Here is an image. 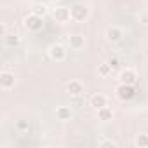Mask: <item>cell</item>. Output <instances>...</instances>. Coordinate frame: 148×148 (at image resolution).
Wrapping results in <instances>:
<instances>
[{
	"instance_id": "obj_13",
	"label": "cell",
	"mask_w": 148,
	"mask_h": 148,
	"mask_svg": "<svg viewBox=\"0 0 148 148\" xmlns=\"http://www.w3.org/2000/svg\"><path fill=\"white\" fill-rule=\"evenodd\" d=\"M4 44H5V47L14 49V47H18V45L21 44V37H19L18 33H7V35L4 37Z\"/></svg>"
},
{
	"instance_id": "obj_5",
	"label": "cell",
	"mask_w": 148,
	"mask_h": 148,
	"mask_svg": "<svg viewBox=\"0 0 148 148\" xmlns=\"http://www.w3.org/2000/svg\"><path fill=\"white\" fill-rule=\"evenodd\" d=\"M16 86V75L9 70H2L0 71V87L4 91H9Z\"/></svg>"
},
{
	"instance_id": "obj_10",
	"label": "cell",
	"mask_w": 148,
	"mask_h": 148,
	"mask_svg": "<svg viewBox=\"0 0 148 148\" xmlns=\"http://www.w3.org/2000/svg\"><path fill=\"white\" fill-rule=\"evenodd\" d=\"M68 45H70V49H73V51H80V49H84V45H86V38H84L82 35H79V33L70 35V37H68Z\"/></svg>"
},
{
	"instance_id": "obj_8",
	"label": "cell",
	"mask_w": 148,
	"mask_h": 148,
	"mask_svg": "<svg viewBox=\"0 0 148 148\" xmlns=\"http://www.w3.org/2000/svg\"><path fill=\"white\" fill-rule=\"evenodd\" d=\"M105 37H106V40H108L110 44H117V42L122 40L124 32H122L119 26H108L106 32H105Z\"/></svg>"
},
{
	"instance_id": "obj_12",
	"label": "cell",
	"mask_w": 148,
	"mask_h": 148,
	"mask_svg": "<svg viewBox=\"0 0 148 148\" xmlns=\"http://www.w3.org/2000/svg\"><path fill=\"white\" fill-rule=\"evenodd\" d=\"M89 105L98 110V108H101V106H106V105H108V99H106L105 94H92L91 99H89Z\"/></svg>"
},
{
	"instance_id": "obj_2",
	"label": "cell",
	"mask_w": 148,
	"mask_h": 148,
	"mask_svg": "<svg viewBox=\"0 0 148 148\" xmlns=\"http://www.w3.org/2000/svg\"><path fill=\"white\" fill-rule=\"evenodd\" d=\"M115 94H117V98L120 101H131L136 96V89H134V86H129V84H122L120 82L117 86V89H115Z\"/></svg>"
},
{
	"instance_id": "obj_4",
	"label": "cell",
	"mask_w": 148,
	"mask_h": 148,
	"mask_svg": "<svg viewBox=\"0 0 148 148\" xmlns=\"http://www.w3.org/2000/svg\"><path fill=\"white\" fill-rule=\"evenodd\" d=\"M47 54H49V58H51L52 61H56V63H61V61L66 59V49H64L61 44H52V45L47 49Z\"/></svg>"
},
{
	"instance_id": "obj_15",
	"label": "cell",
	"mask_w": 148,
	"mask_h": 148,
	"mask_svg": "<svg viewBox=\"0 0 148 148\" xmlns=\"http://www.w3.org/2000/svg\"><path fill=\"white\" fill-rule=\"evenodd\" d=\"M32 12L37 14V16H40V18H45L47 12H49V7L45 4H42V2H37V4L32 5Z\"/></svg>"
},
{
	"instance_id": "obj_17",
	"label": "cell",
	"mask_w": 148,
	"mask_h": 148,
	"mask_svg": "<svg viewBox=\"0 0 148 148\" xmlns=\"http://www.w3.org/2000/svg\"><path fill=\"white\" fill-rule=\"evenodd\" d=\"M134 145L138 146V148H148V134H138L136 136V139H134Z\"/></svg>"
},
{
	"instance_id": "obj_9",
	"label": "cell",
	"mask_w": 148,
	"mask_h": 148,
	"mask_svg": "<svg viewBox=\"0 0 148 148\" xmlns=\"http://www.w3.org/2000/svg\"><path fill=\"white\" fill-rule=\"evenodd\" d=\"M66 92H68L70 96L79 98V96L84 94V84H82L80 80H70L68 86H66Z\"/></svg>"
},
{
	"instance_id": "obj_7",
	"label": "cell",
	"mask_w": 148,
	"mask_h": 148,
	"mask_svg": "<svg viewBox=\"0 0 148 148\" xmlns=\"http://www.w3.org/2000/svg\"><path fill=\"white\" fill-rule=\"evenodd\" d=\"M52 18L56 19V23L64 25V23H68V21L71 19V14H70V9H68V7H64V5H58V7L52 9Z\"/></svg>"
},
{
	"instance_id": "obj_21",
	"label": "cell",
	"mask_w": 148,
	"mask_h": 148,
	"mask_svg": "<svg viewBox=\"0 0 148 148\" xmlns=\"http://www.w3.org/2000/svg\"><path fill=\"white\" fill-rule=\"evenodd\" d=\"M0 32H2V37H5L9 32H7V25L5 23H2V25H0Z\"/></svg>"
},
{
	"instance_id": "obj_16",
	"label": "cell",
	"mask_w": 148,
	"mask_h": 148,
	"mask_svg": "<svg viewBox=\"0 0 148 148\" xmlns=\"http://www.w3.org/2000/svg\"><path fill=\"white\" fill-rule=\"evenodd\" d=\"M112 73H113V68L110 66V63H101V64L98 66V75H99L101 79H108Z\"/></svg>"
},
{
	"instance_id": "obj_19",
	"label": "cell",
	"mask_w": 148,
	"mask_h": 148,
	"mask_svg": "<svg viewBox=\"0 0 148 148\" xmlns=\"http://www.w3.org/2000/svg\"><path fill=\"white\" fill-rule=\"evenodd\" d=\"M98 145H99V146H117V143L112 141V139H99Z\"/></svg>"
},
{
	"instance_id": "obj_11",
	"label": "cell",
	"mask_w": 148,
	"mask_h": 148,
	"mask_svg": "<svg viewBox=\"0 0 148 148\" xmlns=\"http://www.w3.org/2000/svg\"><path fill=\"white\" fill-rule=\"evenodd\" d=\"M96 117H98V120H101V122H110L112 119H113V110L106 105V106H101V108H98L96 110Z\"/></svg>"
},
{
	"instance_id": "obj_20",
	"label": "cell",
	"mask_w": 148,
	"mask_h": 148,
	"mask_svg": "<svg viewBox=\"0 0 148 148\" xmlns=\"http://www.w3.org/2000/svg\"><path fill=\"white\" fill-rule=\"evenodd\" d=\"M108 63H110V66H112V68H113V71H115V70H117V68H119V64H120V61H119V59H117V58H112V59H110V61H108Z\"/></svg>"
},
{
	"instance_id": "obj_1",
	"label": "cell",
	"mask_w": 148,
	"mask_h": 148,
	"mask_svg": "<svg viewBox=\"0 0 148 148\" xmlns=\"http://www.w3.org/2000/svg\"><path fill=\"white\" fill-rule=\"evenodd\" d=\"M70 14H71V19H73V21L82 23V21L89 19L91 11H89V7L84 5V4H73V5L70 7Z\"/></svg>"
},
{
	"instance_id": "obj_18",
	"label": "cell",
	"mask_w": 148,
	"mask_h": 148,
	"mask_svg": "<svg viewBox=\"0 0 148 148\" xmlns=\"http://www.w3.org/2000/svg\"><path fill=\"white\" fill-rule=\"evenodd\" d=\"M16 127H18V131L25 132V131L30 129V120H18V122H16Z\"/></svg>"
},
{
	"instance_id": "obj_3",
	"label": "cell",
	"mask_w": 148,
	"mask_h": 148,
	"mask_svg": "<svg viewBox=\"0 0 148 148\" xmlns=\"http://www.w3.org/2000/svg\"><path fill=\"white\" fill-rule=\"evenodd\" d=\"M25 28L28 30V32H40L42 28H44V18H40V16H37V14H28L26 18H25Z\"/></svg>"
},
{
	"instance_id": "obj_6",
	"label": "cell",
	"mask_w": 148,
	"mask_h": 148,
	"mask_svg": "<svg viewBox=\"0 0 148 148\" xmlns=\"http://www.w3.org/2000/svg\"><path fill=\"white\" fill-rule=\"evenodd\" d=\"M138 71L134 70V68H124V70H120V73H119V80L122 82V84H129V86H134L136 82H138Z\"/></svg>"
},
{
	"instance_id": "obj_14",
	"label": "cell",
	"mask_w": 148,
	"mask_h": 148,
	"mask_svg": "<svg viewBox=\"0 0 148 148\" xmlns=\"http://www.w3.org/2000/svg\"><path fill=\"white\" fill-rule=\"evenodd\" d=\"M56 119L58 120H70L71 119V108L70 106H58L56 108Z\"/></svg>"
}]
</instances>
